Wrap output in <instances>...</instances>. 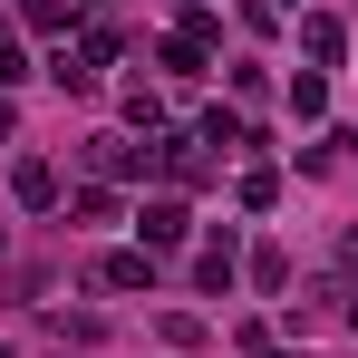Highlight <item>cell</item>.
Wrapping results in <instances>:
<instances>
[{
	"instance_id": "1",
	"label": "cell",
	"mask_w": 358,
	"mask_h": 358,
	"mask_svg": "<svg viewBox=\"0 0 358 358\" xmlns=\"http://www.w3.org/2000/svg\"><path fill=\"white\" fill-rule=\"evenodd\" d=\"M136 233H145V252H175V242H184V203H175V194H155V203L136 213Z\"/></svg>"
},
{
	"instance_id": "2",
	"label": "cell",
	"mask_w": 358,
	"mask_h": 358,
	"mask_svg": "<svg viewBox=\"0 0 358 358\" xmlns=\"http://www.w3.org/2000/svg\"><path fill=\"white\" fill-rule=\"evenodd\" d=\"M300 49H310V68H339V49H349V29H339L329 10H310V20H300Z\"/></svg>"
},
{
	"instance_id": "3",
	"label": "cell",
	"mask_w": 358,
	"mask_h": 358,
	"mask_svg": "<svg viewBox=\"0 0 358 358\" xmlns=\"http://www.w3.org/2000/svg\"><path fill=\"white\" fill-rule=\"evenodd\" d=\"M233 271H242V252H233V233H213L203 252H194V281L203 291H233Z\"/></svg>"
},
{
	"instance_id": "4",
	"label": "cell",
	"mask_w": 358,
	"mask_h": 358,
	"mask_svg": "<svg viewBox=\"0 0 358 358\" xmlns=\"http://www.w3.org/2000/svg\"><path fill=\"white\" fill-rule=\"evenodd\" d=\"M145 281H155V252H117L107 262V291H145Z\"/></svg>"
},
{
	"instance_id": "5",
	"label": "cell",
	"mask_w": 358,
	"mask_h": 358,
	"mask_svg": "<svg viewBox=\"0 0 358 358\" xmlns=\"http://www.w3.org/2000/svg\"><path fill=\"white\" fill-rule=\"evenodd\" d=\"M10 184H20V203H59V175H49L39 155H29V165H20V175H10Z\"/></svg>"
},
{
	"instance_id": "6",
	"label": "cell",
	"mask_w": 358,
	"mask_h": 358,
	"mask_svg": "<svg viewBox=\"0 0 358 358\" xmlns=\"http://www.w3.org/2000/svg\"><path fill=\"white\" fill-rule=\"evenodd\" d=\"M194 145H242V117H233V107H203V126H194Z\"/></svg>"
},
{
	"instance_id": "7",
	"label": "cell",
	"mask_w": 358,
	"mask_h": 358,
	"mask_svg": "<svg viewBox=\"0 0 358 358\" xmlns=\"http://www.w3.org/2000/svg\"><path fill=\"white\" fill-rule=\"evenodd\" d=\"M271 194H281V175H271V165H252V175H242V213H271Z\"/></svg>"
},
{
	"instance_id": "8",
	"label": "cell",
	"mask_w": 358,
	"mask_h": 358,
	"mask_svg": "<svg viewBox=\"0 0 358 358\" xmlns=\"http://www.w3.org/2000/svg\"><path fill=\"white\" fill-rule=\"evenodd\" d=\"M20 78H29V59H20V49L0 39V87H20Z\"/></svg>"
},
{
	"instance_id": "9",
	"label": "cell",
	"mask_w": 358,
	"mask_h": 358,
	"mask_svg": "<svg viewBox=\"0 0 358 358\" xmlns=\"http://www.w3.org/2000/svg\"><path fill=\"white\" fill-rule=\"evenodd\" d=\"M339 262H349V271H358V233H349V242H339Z\"/></svg>"
},
{
	"instance_id": "10",
	"label": "cell",
	"mask_w": 358,
	"mask_h": 358,
	"mask_svg": "<svg viewBox=\"0 0 358 358\" xmlns=\"http://www.w3.org/2000/svg\"><path fill=\"white\" fill-rule=\"evenodd\" d=\"M0 136H10V107H0Z\"/></svg>"
}]
</instances>
